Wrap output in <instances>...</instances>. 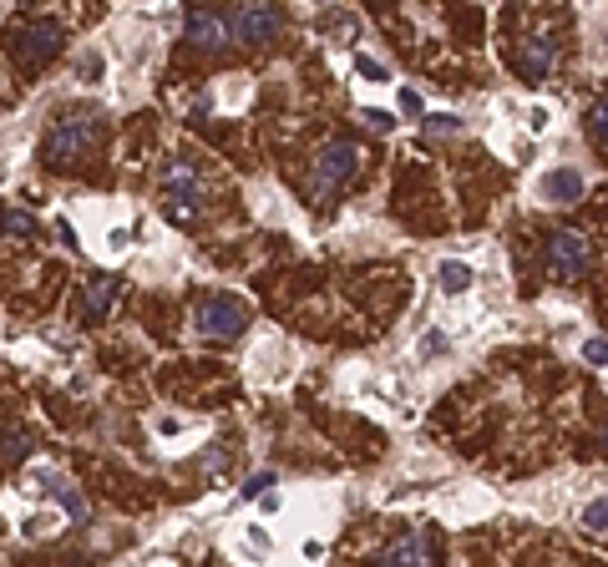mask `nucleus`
Instances as JSON below:
<instances>
[{
    "label": "nucleus",
    "mask_w": 608,
    "mask_h": 567,
    "mask_svg": "<svg viewBox=\"0 0 608 567\" xmlns=\"http://www.w3.org/2000/svg\"><path fill=\"white\" fill-rule=\"evenodd\" d=\"M97 137H102V112H92V107H71V112H61V117L51 122L41 152H46L51 168H61V162L87 157V152L97 147Z\"/></svg>",
    "instance_id": "nucleus-1"
},
{
    "label": "nucleus",
    "mask_w": 608,
    "mask_h": 567,
    "mask_svg": "<svg viewBox=\"0 0 608 567\" xmlns=\"http://www.w3.org/2000/svg\"><path fill=\"white\" fill-rule=\"evenodd\" d=\"M61 41H66L61 21L36 16V21H26V26H16V31H11V61H16L21 71H41V66L61 51Z\"/></svg>",
    "instance_id": "nucleus-2"
},
{
    "label": "nucleus",
    "mask_w": 608,
    "mask_h": 567,
    "mask_svg": "<svg viewBox=\"0 0 608 567\" xmlns=\"http://www.w3.org/2000/svg\"><path fill=\"white\" fill-rule=\"evenodd\" d=\"M193 324L208 340H234V335L249 330V304L239 294H203L198 309H193Z\"/></svg>",
    "instance_id": "nucleus-3"
},
{
    "label": "nucleus",
    "mask_w": 608,
    "mask_h": 567,
    "mask_svg": "<svg viewBox=\"0 0 608 567\" xmlns=\"http://www.w3.org/2000/svg\"><path fill=\"white\" fill-rule=\"evenodd\" d=\"M355 168H360V147L345 142V137H330V142L315 152V193L330 198L335 188H345V183L355 178Z\"/></svg>",
    "instance_id": "nucleus-4"
},
{
    "label": "nucleus",
    "mask_w": 608,
    "mask_h": 567,
    "mask_svg": "<svg viewBox=\"0 0 608 567\" xmlns=\"http://www.w3.org/2000/svg\"><path fill=\"white\" fill-rule=\"evenodd\" d=\"M588 264H593V238L588 233L558 228L548 238V274L553 279H578V274H588Z\"/></svg>",
    "instance_id": "nucleus-5"
},
{
    "label": "nucleus",
    "mask_w": 608,
    "mask_h": 567,
    "mask_svg": "<svg viewBox=\"0 0 608 567\" xmlns=\"http://www.w3.org/2000/svg\"><path fill=\"white\" fill-rule=\"evenodd\" d=\"M183 41L198 46V51H223L228 41H234V16H223L213 6H193L183 16Z\"/></svg>",
    "instance_id": "nucleus-6"
},
{
    "label": "nucleus",
    "mask_w": 608,
    "mask_h": 567,
    "mask_svg": "<svg viewBox=\"0 0 608 567\" xmlns=\"http://www.w3.org/2000/svg\"><path fill=\"white\" fill-rule=\"evenodd\" d=\"M279 31H284L279 6H239L234 11V41H244V46H269Z\"/></svg>",
    "instance_id": "nucleus-7"
},
{
    "label": "nucleus",
    "mask_w": 608,
    "mask_h": 567,
    "mask_svg": "<svg viewBox=\"0 0 608 567\" xmlns=\"http://www.w3.org/2000/svg\"><path fill=\"white\" fill-rule=\"evenodd\" d=\"M512 66H517V76H527V81H548V76L558 71V46H553L548 36H522V41L512 46Z\"/></svg>",
    "instance_id": "nucleus-8"
},
{
    "label": "nucleus",
    "mask_w": 608,
    "mask_h": 567,
    "mask_svg": "<svg viewBox=\"0 0 608 567\" xmlns=\"http://www.w3.org/2000/svg\"><path fill=\"white\" fill-rule=\"evenodd\" d=\"M380 567H436V537L411 532V537L391 542L386 557H380Z\"/></svg>",
    "instance_id": "nucleus-9"
},
{
    "label": "nucleus",
    "mask_w": 608,
    "mask_h": 567,
    "mask_svg": "<svg viewBox=\"0 0 608 567\" xmlns=\"http://www.w3.org/2000/svg\"><path fill=\"white\" fill-rule=\"evenodd\" d=\"M583 173L578 168H548V178L538 183V193L548 198V203H578L583 198Z\"/></svg>",
    "instance_id": "nucleus-10"
},
{
    "label": "nucleus",
    "mask_w": 608,
    "mask_h": 567,
    "mask_svg": "<svg viewBox=\"0 0 608 567\" xmlns=\"http://www.w3.org/2000/svg\"><path fill=\"white\" fill-rule=\"evenodd\" d=\"M117 279L112 274H97L92 284H87V319H107L112 314V304H117Z\"/></svg>",
    "instance_id": "nucleus-11"
},
{
    "label": "nucleus",
    "mask_w": 608,
    "mask_h": 567,
    "mask_svg": "<svg viewBox=\"0 0 608 567\" xmlns=\"http://www.w3.org/2000/svg\"><path fill=\"white\" fill-rule=\"evenodd\" d=\"M168 213H173L178 223H193V218L203 213V193H198V183H183V188H168Z\"/></svg>",
    "instance_id": "nucleus-12"
},
{
    "label": "nucleus",
    "mask_w": 608,
    "mask_h": 567,
    "mask_svg": "<svg viewBox=\"0 0 608 567\" xmlns=\"http://www.w3.org/2000/svg\"><path fill=\"white\" fill-rule=\"evenodd\" d=\"M436 284H441L446 294H467V289H472V269H467L462 259H446V264L436 269Z\"/></svg>",
    "instance_id": "nucleus-13"
},
{
    "label": "nucleus",
    "mask_w": 608,
    "mask_h": 567,
    "mask_svg": "<svg viewBox=\"0 0 608 567\" xmlns=\"http://www.w3.org/2000/svg\"><path fill=\"white\" fill-rule=\"evenodd\" d=\"M588 127H593V137H598V142L608 147V92H603V97L593 102V112H588Z\"/></svg>",
    "instance_id": "nucleus-14"
},
{
    "label": "nucleus",
    "mask_w": 608,
    "mask_h": 567,
    "mask_svg": "<svg viewBox=\"0 0 608 567\" xmlns=\"http://www.w3.org/2000/svg\"><path fill=\"white\" fill-rule=\"evenodd\" d=\"M26 233H36L31 213H21V208H6V238H26Z\"/></svg>",
    "instance_id": "nucleus-15"
},
{
    "label": "nucleus",
    "mask_w": 608,
    "mask_h": 567,
    "mask_svg": "<svg viewBox=\"0 0 608 567\" xmlns=\"http://www.w3.org/2000/svg\"><path fill=\"white\" fill-rule=\"evenodd\" d=\"M583 527H588V532H608V497L588 502V512H583Z\"/></svg>",
    "instance_id": "nucleus-16"
},
{
    "label": "nucleus",
    "mask_w": 608,
    "mask_h": 567,
    "mask_svg": "<svg viewBox=\"0 0 608 567\" xmlns=\"http://www.w3.org/2000/svg\"><path fill=\"white\" fill-rule=\"evenodd\" d=\"M163 183H168V188H183V183H198V173H193V162H168V173H163Z\"/></svg>",
    "instance_id": "nucleus-17"
},
{
    "label": "nucleus",
    "mask_w": 608,
    "mask_h": 567,
    "mask_svg": "<svg viewBox=\"0 0 608 567\" xmlns=\"http://www.w3.org/2000/svg\"><path fill=\"white\" fill-rule=\"evenodd\" d=\"M264 492H274V471H259V476H249L239 497H264Z\"/></svg>",
    "instance_id": "nucleus-18"
},
{
    "label": "nucleus",
    "mask_w": 608,
    "mask_h": 567,
    "mask_svg": "<svg viewBox=\"0 0 608 567\" xmlns=\"http://www.w3.org/2000/svg\"><path fill=\"white\" fill-rule=\"evenodd\" d=\"M583 360L588 365H608V340H583Z\"/></svg>",
    "instance_id": "nucleus-19"
},
{
    "label": "nucleus",
    "mask_w": 608,
    "mask_h": 567,
    "mask_svg": "<svg viewBox=\"0 0 608 567\" xmlns=\"http://www.w3.org/2000/svg\"><path fill=\"white\" fill-rule=\"evenodd\" d=\"M355 71H360V76H370V81H386V76H391L386 66H380V61H370V56H355Z\"/></svg>",
    "instance_id": "nucleus-20"
},
{
    "label": "nucleus",
    "mask_w": 608,
    "mask_h": 567,
    "mask_svg": "<svg viewBox=\"0 0 608 567\" xmlns=\"http://www.w3.org/2000/svg\"><path fill=\"white\" fill-rule=\"evenodd\" d=\"M421 127H426V132H436V137H446V132L462 127V122H456V117H421Z\"/></svg>",
    "instance_id": "nucleus-21"
},
{
    "label": "nucleus",
    "mask_w": 608,
    "mask_h": 567,
    "mask_svg": "<svg viewBox=\"0 0 608 567\" xmlns=\"http://www.w3.org/2000/svg\"><path fill=\"white\" fill-rule=\"evenodd\" d=\"M61 507H66V512H71L76 522H82V517H87V507H82V497H76V492H71V486H61Z\"/></svg>",
    "instance_id": "nucleus-22"
},
{
    "label": "nucleus",
    "mask_w": 608,
    "mask_h": 567,
    "mask_svg": "<svg viewBox=\"0 0 608 567\" xmlns=\"http://www.w3.org/2000/svg\"><path fill=\"white\" fill-rule=\"evenodd\" d=\"M26 446H31V441H26L21 431H6V461H16V456H26Z\"/></svg>",
    "instance_id": "nucleus-23"
},
{
    "label": "nucleus",
    "mask_w": 608,
    "mask_h": 567,
    "mask_svg": "<svg viewBox=\"0 0 608 567\" xmlns=\"http://www.w3.org/2000/svg\"><path fill=\"white\" fill-rule=\"evenodd\" d=\"M365 122H375L380 132H386V127H396V117H386V112H375V107H365Z\"/></svg>",
    "instance_id": "nucleus-24"
},
{
    "label": "nucleus",
    "mask_w": 608,
    "mask_h": 567,
    "mask_svg": "<svg viewBox=\"0 0 608 567\" xmlns=\"http://www.w3.org/2000/svg\"><path fill=\"white\" fill-rule=\"evenodd\" d=\"M401 112H421V97H416V92H411V87H406V92H401Z\"/></svg>",
    "instance_id": "nucleus-25"
},
{
    "label": "nucleus",
    "mask_w": 608,
    "mask_h": 567,
    "mask_svg": "<svg viewBox=\"0 0 608 567\" xmlns=\"http://www.w3.org/2000/svg\"><path fill=\"white\" fill-rule=\"evenodd\" d=\"M421 350H426V355H441V350H446V340H441V335H431V340H421Z\"/></svg>",
    "instance_id": "nucleus-26"
},
{
    "label": "nucleus",
    "mask_w": 608,
    "mask_h": 567,
    "mask_svg": "<svg viewBox=\"0 0 608 567\" xmlns=\"http://www.w3.org/2000/svg\"><path fill=\"white\" fill-rule=\"evenodd\" d=\"M603 451H608V426H603Z\"/></svg>",
    "instance_id": "nucleus-27"
}]
</instances>
